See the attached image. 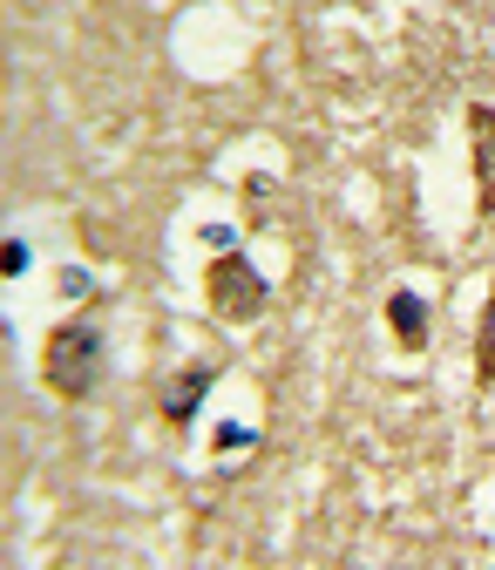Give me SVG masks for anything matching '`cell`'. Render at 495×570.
<instances>
[{"label":"cell","mask_w":495,"mask_h":570,"mask_svg":"<svg viewBox=\"0 0 495 570\" xmlns=\"http://www.w3.org/2000/svg\"><path fill=\"white\" fill-rule=\"evenodd\" d=\"M41 381H48V394H61V401H89L96 381H102V326L61 320V326L41 340Z\"/></svg>","instance_id":"cell-1"},{"label":"cell","mask_w":495,"mask_h":570,"mask_svg":"<svg viewBox=\"0 0 495 570\" xmlns=\"http://www.w3.org/2000/svg\"><path fill=\"white\" fill-rule=\"evenodd\" d=\"M204 299H210V313H218V320H231V326H238V320H258L271 293H265V278L251 272V258H245V252H225L218 265L204 272Z\"/></svg>","instance_id":"cell-2"},{"label":"cell","mask_w":495,"mask_h":570,"mask_svg":"<svg viewBox=\"0 0 495 570\" xmlns=\"http://www.w3.org/2000/svg\"><path fill=\"white\" fill-rule=\"evenodd\" d=\"M468 157H475V210L495 218V102H468Z\"/></svg>","instance_id":"cell-3"},{"label":"cell","mask_w":495,"mask_h":570,"mask_svg":"<svg viewBox=\"0 0 495 570\" xmlns=\"http://www.w3.org/2000/svg\"><path fill=\"white\" fill-rule=\"evenodd\" d=\"M210 381H218V367H184V374H177V381L164 387V414H170V421L184 428V421L197 414V401L210 394Z\"/></svg>","instance_id":"cell-4"},{"label":"cell","mask_w":495,"mask_h":570,"mask_svg":"<svg viewBox=\"0 0 495 570\" xmlns=\"http://www.w3.org/2000/svg\"><path fill=\"white\" fill-rule=\"evenodd\" d=\"M387 320H394V340H400L407 353H420V346H428V299L394 293V299H387Z\"/></svg>","instance_id":"cell-5"},{"label":"cell","mask_w":495,"mask_h":570,"mask_svg":"<svg viewBox=\"0 0 495 570\" xmlns=\"http://www.w3.org/2000/svg\"><path fill=\"white\" fill-rule=\"evenodd\" d=\"M475 381L495 387V285H488V306H482V326H475Z\"/></svg>","instance_id":"cell-6"},{"label":"cell","mask_w":495,"mask_h":570,"mask_svg":"<svg viewBox=\"0 0 495 570\" xmlns=\"http://www.w3.org/2000/svg\"><path fill=\"white\" fill-rule=\"evenodd\" d=\"M0 272H8V278L28 272V245H21V238H8V252H0Z\"/></svg>","instance_id":"cell-7"}]
</instances>
